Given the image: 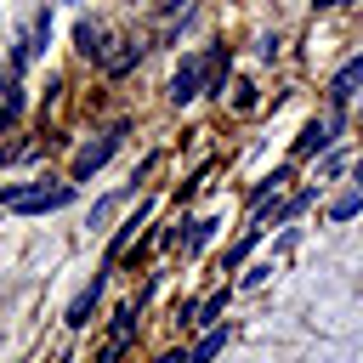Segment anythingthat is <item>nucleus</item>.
I'll return each mask as SVG.
<instances>
[{"label": "nucleus", "mask_w": 363, "mask_h": 363, "mask_svg": "<svg viewBox=\"0 0 363 363\" xmlns=\"http://www.w3.org/2000/svg\"><path fill=\"white\" fill-rule=\"evenodd\" d=\"M113 147H119V130H113V136H102V142H91V147H79V153H74V176L102 170V164L113 159Z\"/></svg>", "instance_id": "obj_3"}, {"label": "nucleus", "mask_w": 363, "mask_h": 363, "mask_svg": "<svg viewBox=\"0 0 363 363\" xmlns=\"http://www.w3.org/2000/svg\"><path fill=\"white\" fill-rule=\"evenodd\" d=\"M335 142V119H312L301 136H295V159H312V153H323Z\"/></svg>", "instance_id": "obj_2"}, {"label": "nucleus", "mask_w": 363, "mask_h": 363, "mask_svg": "<svg viewBox=\"0 0 363 363\" xmlns=\"http://www.w3.org/2000/svg\"><path fill=\"white\" fill-rule=\"evenodd\" d=\"M221 306H227V289H216L210 301H199V318H193V329H210V323L221 318Z\"/></svg>", "instance_id": "obj_10"}, {"label": "nucleus", "mask_w": 363, "mask_h": 363, "mask_svg": "<svg viewBox=\"0 0 363 363\" xmlns=\"http://www.w3.org/2000/svg\"><path fill=\"white\" fill-rule=\"evenodd\" d=\"M96 301H102V278H91V289H79V295H74V306H68V329H85Z\"/></svg>", "instance_id": "obj_6"}, {"label": "nucleus", "mask_w": 363, "mask_h": 363, "mask_svg": "<svg viewBox=\"0 0 363 363\" xmlns=\"http://www.w3.org/2000/svg\"><path fill=\"white\" fill-rule=\"evenodd\" d=\"M199 85H204V68H199V62H182L176 79H170V102H193Z\"/></svg>", "instance_id": "obj_5"}, {"label": "nucleus", "mask_w": 363, "mask_h": 363, "mask_svg": "<svg viewBox=\"0 0 363 363\" xmlns=\"http://www.w3.org/2000/svg\"><path fill=\"white\" fill-rule=\"evenodd\" d=\"M130 335H136V306H119V312H113V335H108V346H102V363H113V357L130 346Z\"/></svg>", "instance_id": "obj_4"}, {"label": "nucleus", "mask_w": 363, "mask_h": 363, "mask_svg": "<svg viewBox=\"0 0 363 363\" xmlns=\"http://www.w3.org/2000/svg\"><path fill=\"white\" fill-rule=\"evenodd\" d=\"M357 187H363V159H357Z\"/></svg>", "instance_id": "obj_13"}, {"label": "nucleus", "mask_w": 363, "mask_h": 363, "mask_svg": "<svg viewBox=\"0 0 363 363\" xmlns=\"http://www.w3.org/2000/svg\"><path fill=\"white\" fill-rule=\"evenodd\" d=\"M159 363H193V357H187V352H164Z\"/></svg>", "instance_id": "obj_12"}, {"label": "nucleus", "mask_w": 363, "mask_h": 363, "mask_svg": "<svg viewBox=\"0 0 363 363\" xmlns=\"http://www.w3.org/2000/svg\"><path fill=\"white\" fill-rule=\"evenodd\" d=\"M255 238H261V227H244V238H238V244H233V250L221 255V272H233V267H244V255L255 250Z\"/></svg>", "instance_id": "obj_9"}, {"label": "nucleus", "mask_w": 363, "mask_h": 363, "mask_svg": "<svg viewBox=\"0 0 363 363\" xmlns=\"http://www.w3.org/2000/svg\"><path fill=\"white\" fill-rule=\"evenodd\" d=\"M357 210H363V187H352V193H340V199L329 204V216H335V221H352Z\"/></svg>", "instance_id": "obj_11"}, {"label": "nucleus", "mask_w": 363, "mask_h": 363, "mask_svg": "<svg viewBox=\"0 0 363 363\" xmlns=\"http://www.w3.org/2000/svg\"><path fill=\"white\" fill-rule=\"evenodd\" d=\"M68 199H74V187H68V182H57V187H6V193H0V204H6V210H17V216L62 210Z\"/></svg>", "instance_id": "obj_1"}, {"label": "nucleus", "mask_w": 363, "mask_h": 363, "mask_svg": "<svg viewBox=\"0 0 363 363\" xmlns=\"http://www.w3.org/2000/svg\"><path fill=\"white\" fill-rule=\"evenodd\" d=\"M227 335H233V329H204V340H199L187 357H193V363H216V357L227 352Z\"/></svg>", "instance_id": "obj_8"}, {"label": "nucleus", "mask_w": 363, "mask_h": 363, "mask_svg": "<svg viewBox=\"0 0 363 363\" xmlns=\"http://www.w3.org/2000/svg\"><path fill=\"white\" fill-rule=\"evenodd\" d=\"M357 85H363V57H352V62H346V68H340V74L329 79V96H335V102H346V96L357 91Z\"/></svg>", "instance_id": "obj_7"}]
</instances>
